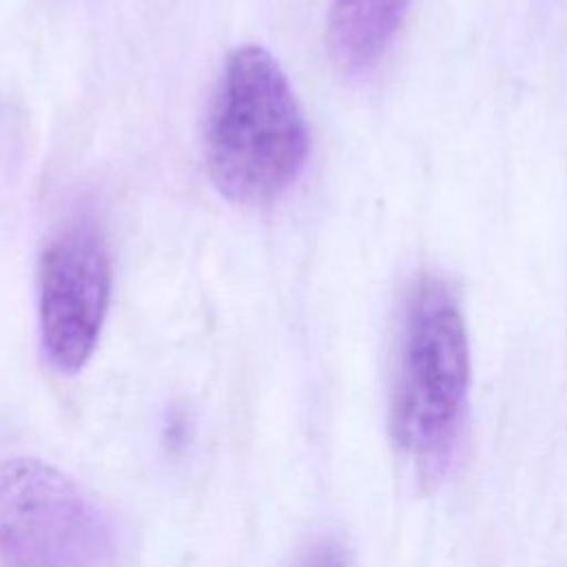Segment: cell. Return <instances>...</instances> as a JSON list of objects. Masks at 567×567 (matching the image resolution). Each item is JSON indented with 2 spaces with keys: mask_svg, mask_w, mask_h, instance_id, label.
<instances>
[{
  "mask_svg": "<svg viewBox=\"0 0 567 567\" xmlns=\"http://www.w3.org/2000/svg\"><path fill=\"white\" fill-rule=\"evenodd\" d=\"M308 153V122L279 62L259 44L233 49L204 128V157L219 195L244 206L270 204L297 182Z\"/></svg>",
  "mask_w": 567,
  "mask_h": 567,
  "instance_id": "cell-1",
  "label": "cell"
},
{
  "mask_svg": "<svg viewBox=\"0 0 567 567\" xmlns=\"http://www.w3.org/2000/svg\"><path fill=\"white\" fill-rule=\"evenodd\" d=\"M470 379V341L456 295L445 279L423 272L403 310L390 430L425 476L439 474L456 450Z\"/></svg>",
  "mask_w": 567,
  "mask_h": 567,
  "instance_id": "cell-2",
  "label": "cell"
},
{
  "mask_svg": "<svg viewBox=\"0 0 567 567\" xmlns=\"http://www.w3.org/2000/svg\"><path fill=\"white\" fill-rule=\"evenodd\" d=\"M113 540L93 498L33 458L0 463V567H109Z\"/></svg>",
  "mask_w": 567,
  "mask_h": 567,
  "instance_id": "cell-3",
  "label": "cell"
},
{
  "mask_svg": "<svg viewBox=\"0 0 567 567\" xmlns=\"http://www.w3.org/2000/svg\"><path fill=\"white\" fill-rule=\"evenodd\" d=\"M111 255L91 217H78L44 246L38 270V326L49 363L75 374L91 359L111 303Z\"/></svg>",
  "mask_w": 567,
  "mask_h": 567,
  "instance_id": "cell-4",
  "label": "cell"
},
{
  "mask_svg": "<svg viewBox=\"0 0 567 567\" xmlns=\"http://www.w3.org/2000/svg\"><path fill=\"white\" fill-rule=\"evenodd\" d=\"M410 0H330L326 42L343 73L374 66L399 33Z\"/></svg>",
  "mask_w": 567,
  "mask_h": 567,
  "instance_id": "cell-5",
  "label": "cell"
},
{
  "mask_svg": "<svg viewBox=\"0 0 567 567\" xmlns=\"http://www.w3.org/2000/svg\"><path fill=\"white\" fill-rule=\"evenodd\" d=\"M297 567H348V556L339 543L321 540L306 551Z\"/></svg>",
  "mask_w": 567,
  "mask_h": 567,
  "instance_id": "cell-6",
  "label": "cell"
}]
</instances>
